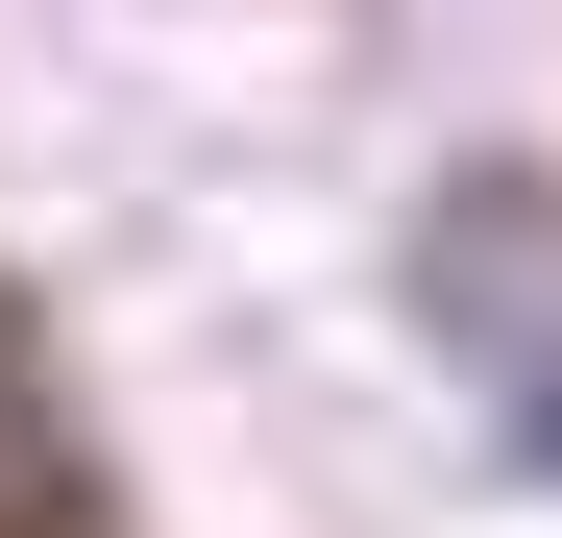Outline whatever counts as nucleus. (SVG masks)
<instances>
[{
    "instance_id": "nucleus-1",
    "label": "nucleus",
    "mask_w": 562,
    "mask_h": 538,
    "mask_svg": "<svg viewBox=\"0 0 562 538\" xmlns=\"http://www.w3.org/2000/svg\"><path fill=\"white\" fill-rule=\"evenodd\" d=\"M416 343L490 392L514 466H562V171H440L416 197Z\"/></svg>"
}]
</instances>
